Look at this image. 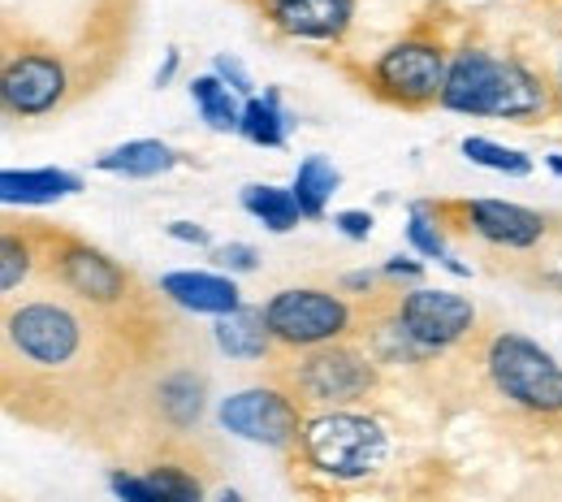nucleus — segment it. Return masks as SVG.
Segmentation results:
<instances>
[{
	"label": "nucleus",
	"instance_id": "obj_16",
	"mask_svg": "<svg viewBox=\"0 0 562 502\" xmlns=\"http://www.w3.org/2000/svg\"><path fill=\"white\" fill-rule=\"evenodd\" d=\"M212 338L216 347L225 352L229 359H243V364H256V359H269L278 338L265 321V308H234L225 316H216L212 325Z\"/></svg>",
	"mask_w": 562,
	"mask_h": 502
},
{
	"label": "nucleus",
	"instance_id": "obj_19",
	"mask_svg": "<svg viewBox=\"0 0 562 502\" xmlns=\"http://www.w3.org/2000/svg\"><path fill=\"white\" fill-rule=\"evenodd\" d=\"M338 187H342V174H338V165H334L329 156H321V152L303 156L299 169H294V182H290V191H294V200H299V209H303L307 221H321V216H325L329 200L338 196Z\"/></svg>",
	"mask_w": 562,
	"mask_h": 502
},
{
	"label": "nucleus",
	"instance_id": "obj_35",
	"mask_svg": "<svg viewBox=\"0 0 562 502\" xmlns=\"http://www.w3.org/2000/svg\"><path fill=\"white\" fill-rule=\"evenodd\" d=\"M347 287H351V290H372V274H351V278H347Z\"/></svg>",
	"mask_w": 562,
	"mask_h": 502
},
{
	"label": "nucleus",
	"instance_id": "obj_10",
	"mask_svg": "<svg viewBox=\"0 0 562 502\" xmlns=\"http://www.w3.org/2000/svg\"><path fill=\"white\" fill-rule=\"evenodd\" d=\"M446 230H463L497 252H528L550 234V221L537 209L506 204V200H454V204H428Z\"/></svg>",
	"mask_w": 562,
	"mask_h": 502
},
{
	"label": "nucleus",
	"instance_id": "obj_26",
	"mask_svg": "<svg viewBox=\"0 0 562 502\" xmlns=\"http://www.w3.org/2000/svg\"><path fill=\"white\" fill-rule=\"evenodd\" d=\"M459 152L472 160V165H481V169H493V174H506V178H528L532 174V156H524V152H515V147H502L493 144V140H481V135H468Z\"/></svg>",
	"mask_w": 562,
	"mask_h": 502
},
{
	"label": "nucleus",
	"instance_id": "obj_7",
	"mask_svg": "<svg viewBox=\"0 0 562 502\" xmlns=\"http://www.w3.org/2000/svg\"><path fill=\"white\" fill-rule=\"evenodd\" d=\"M265 321H269L281 352H303V347H321V343H338V338L359 334L351 303L321 287L278 290L265 303Z\"/></svg>",
	"mask_w": 562,
	"mask_h": 502
},
{
	"label": "nucleus",
	"instance_id": "obj_9",
	"mask_svg": "<svg viewBox=\"0 0 562 502\" xmlns=\"http://www.w3.org/2000/svg\"><path fill=\"white\" fill-rule=\"evenodd\" d=\"M66 96H70V62L57 48L31 44L4 57L0 100L9 118H48L66 104Z\"/></svg>",
	"mask_w": 562,
	"mask_h": 502
},
{
	"label": "nucleus",
	"instance_id": "obj_31",
	"mask_svg": "<svg viewBox=\"0 0 562 502\" xmlns=\"http://www.w3.org/2000/svg\"><path fill=\"white\" fill-rule=\"evenodd\" d=\"M334 225H338V230H342L347 238H355V243H363V238L372 234V225H376V221H372V213H359V209H347V213L334 216Z\"/></svg>",
	"mask_w": 562,
	"mask_h": 502
},
{
	"label": "nucleus",
	"instance_id": "obj_37",
	"mask_svg": "<svg viewBox=\"0 0 562 502\" xmlns=\"http://www.w3.org/2000/svg\"><path fill=\"white\" fill-rule=\"evenodd\" d=\"M546 165H550V174H554V178H562V156H559V152H554V156H546Z\"/></svg>",
	"mask_w": 562,
	"mask_h": 502
},
{
	"label": "nucleus",
	"instance_id": "obj_27",
	"mask_svg": "<svg viewBox=\"0 0 562 502\" xmlns=\"http://www.w3.org/2000/svg\"><path fill=\"white\" fill-rule=\"evenodd\" d=\"M147 477H151V486H156L160 502L204 499V486H200V481H195L187 468H178V464H156V468H147Z\"/></svg>",
	"mask_w": 562,
	"mask_h": 502
},
{
	"label": "nucleus",
	"instance_id": "obj_34",
	"mask_svg": "<svg viewBox=\"0 0 562 502\" xmlns=\"http://www.w3.org/2000/svg\"><path fill=\"white\" fill-rule=\"evenodd\" d=\"M173 70H178V48H169V62H165V70H156V87H165V82L173 78Z\"/></svg>",
	"mask_w": 562,
	"mask_h": 502
},
{
	"label": "nucleus",
	"instance_id": "obj_14",
	"mask_svg": "<svg viewBox=\"0 0 562 502\" xmlns=\"http://www.w3.org/2000/svg\"><path fill=\"white\" fill-rule=\"evenodd\" d=\"M359 0H281L269 9V22L290 40L338 44L347 40Z\"/></svg>",
	"mask_w": 562,
	"mask_h": 502
},
{
	"label": "nucleus",
	"instance_id": "obj_21",
	"mask_svg": "<svg viewBox=\"0 0 562 502\" xmlns=\"http://www.w3.org/2000/svg\"><path fill=\"white\" fill-rule=\"evenodd\" d=\"M238 135L256 147H285V135H290V118L281 109V91L269 87L265 96H247L243 104V126Z\"/></svg>",
	"mask_w": 562,
	"mask_h": 502
},
{
	"label": "nucleus",
	"instance_id": "obj_38",
	"mask_svg": "<svg viewBox=\"0 0 562 502\" xmlns=\"http://www.w3.org/2000/svg\"><path fill=\"white\" fill-rule=\"evenodd\" d=\"M260 4H269V9H273V4H281V0H260Z\"/></svg>",
	"mask_w": 562,
	"mask_h": 502
},
{
	"label": "nucleus",
	"instance_id": "obj_29",
	"mask_svg": "<svg viewBox=\"0 0 562 502\" xmlns=\"http://www.w3.org/2000/svg\"><path fill=\"white\" fill-rule=\"evenodd\" d=\"M109 490L126 502H160V494H156V486H151L147 472H139V477H135V472H113V477H109Z\"/></svg>",
	"mask_w": 562,
	"mask_h": 502
},
{
	"label": "nucleus",
	"instance_id": "obj_5",
	"mask_svg": "<svg viewBox=\"0 0 562 502\" xmlns=\"http://www.w3.org/2000/svg\"><path fill=\"white\" fill-rule=\"evenodd\" d=\"M450 74V53L441 40L432 35H407L398 44H390L372 66H368V87L376 100L420 113L441 104V87Z\"/></svg>",
	"mask_w": 562,
	"mask_h": 502
},
{
	"label": "nucleus",
	"instance_id": "obj_36",
	"mask_svg": "<svg viewBox=\"0 0 562 502\" xmlns=\"http://www.w3.org/2000/svg\"><path fill=\"white\" fill-rule=\"evenodd\" d=\"M554 96H559V118H562V53H559V70H554Z\"/></svg>",
	"mask_w": 562,
	"mask_h": 502
},
{
	"label": "nucleus",
	"instance_id": "obj_32",
	"mask_svg": "<svg viewBox=\"0 0 562 502\" xmlns=\"http://www.w3.org/2000/svg\"><path fill=\"white\" fill-rule=\"evenodd\" d=\"M169 238L191 243V247H212L209 230H204V225H195V221H173V225H169Z\"/></svg>",
	"mask_w": 562,
	"mask_h": 502
},
{
	"label": "nucleus",
	"instance_id": "obj_8",
	"mask_svg": "<svg viewBox=\"0 0 562 502\" xmlns=\"http://www.w3.org/2000/svg\"><path fill=\"white\" fill-rule=\"evenodd\" d=\"M216 421L234 437H247L256 446L294 450L307 416H303V403L281 381H273V386H251V390H238V394L221 399Z\"/></svg>",
	"mask_w": 562,
	"mask_h": 502
},
{
	"label": "nucleus",
	"instance_id": "obj_13",
	"mask_svg": "<svg viewBox=\"0 0 562 502\" xmlns=\"http://www.w3.org/2000/svg\"><path fill=\"white\" fill-rule=\"evenodd\" d=\"M493 118L515 122V126H537L546 118H559V96H554V78L532 70L519 57H502V78H497V100H493Z\"/></svg>",
	"mask_w": 562,
	"mask_h": 502
},
{
	"label": "nucleus",
	"instance_id": "obj_1",
	"mask_svg": "<svg viewBox=\"0 0 562 502\" xmlns=\"http://www.w3.org/2000/svg\"><path fill=\"white\" fill-rule=\"evenodd\" d=\"M307 472L334 481V486H355L368 481L385 468L390 459V433L381 421L351 412V408H325L303 421V433L290 450Z\"/></svg>",
	"mask_w": 562,
	"mask_h": 502
},
{
	"label": "nucleus",
	"instance_id": "obj_24",
	"mask_svg": "<svg viewBox=\"0 0 562 502\" xmlns=\"http://www.w3.org/2000/svg\"><path fill=\"white\" fill-rule=\"evenodd\" d=\"M407 243L420 252L424 260H437L441 269H450L454 278H468V274H472L468 265H459V260L450 256V247H446V225L437 221V213H432L428 204H412V216H407Z\"/></svg>",
	"mask_w": 562,
	"mask_h": 502
},
{
	"label": "nucleus",
	"instance_id": "obj_6",
	"mask_svg": "<svg viewBox=\"0 0 562 502\" xmlns=\"http://www.w3.org/2000/svg\"><path fill=\"white\" fill-rule=\"evenodd\" d=\"M35 234H40V252H44L53 282L66 294H74L78 303H87L95 312H117L131 303L135 278L113 256H104L100 247L70 238V234H53V230H35Z\"/></svg>",
	"mask_w": 562,
	"mask_h": 502
},
{
	"label": "nucleus",
	"instance_id": "obj_15",
	"mask_svg": "<svg viewBox=\"0 0 562 502\" xmlns=\"http://www.w3.org/2000/svg\"><path fill=\"white\" fill-rule=\"evenodd\" d=\"M160 294L173 299L178 308L204 312V316H225V312L243 308V294L234 287V278H225L221 269H216V274H191V269L165 274V278H160Z\"/></svg>",
	"mask_w": 562,
	"mask_h": 502
},
{
	"label": "nucleus",
	"instance_id": "obj_11",
	"mask_svg": "<svg viewBox=\"0 0 562 502\" xmlns=\"http://www.w3.org/2000/svg\"><path fill=\"white\" fill-rule=\"evenodd\" d=\"M394 312H398V321L407 325V334L420 343L428 356H441V352L459 347V343L476 330V308H472V299H463V294L441 290V287L403 290V294L394 299Z\"/></svg>",
	"mask_w": 562,
	"mask_h": 502
},
{
	"label": "nucleus",
	"instance_id": "obj_2",
	"mask_svg": "<svg viewBox=\"0 0 562 502\" xmlns=\"http://www.w3.org/2000/svg\"><path fill=\"white\" fill-rule=\"evenodd\" d=\"M303 408H355L368 394H376L381 386V359L363 347H355L351 338L338 343H321V347H303L294 359H285V368L273 372Z\"/></svg>",
	"mask_w": 562,
	"mask_h": 502
},
{
	"label": "nucleus",
	"instance_id": "obj_3",
	"mask_svg": "<svg viewBox=\"0 0 562 502\" xmlns=\"http://www.w3.org/2000/svg\"><path fill=\"white\" fill-rule=\"evenodd\" d=\"M485 377L490 386L519 412L559 421L562 416V364L541 343L515 330H497L485 343Z\"/></svg>",
	"mask_w": 562,
	"mask_h": 502
},
{
	"label": "nucleus",
	"instance_id": "obj_22",
	"mask_svg": "<svg viewBox=\"0 0 562 502\" xmlns=\"http://www.w3.org/2000/svg\"><path fill=\"white\" fill-rule=\"evenodd\" d=\"M238 200H243L247 213L256 216L265 230H273V234H290V230L303 221V209H299L294 191L273 187V182H247Z\"/></svg>",
	"mask_w": 562,
	"mask_h": 502
},
{
	"label": "nucleus",
	"instance_id": "obj_17",
	"mask_svg": "<svg viewBox=\"0 0 562 502\" xmlns=\"http://www.w3.org/2000/svg\"><path fill=\"white\" fill-rule=\"evenodd\" d=\"M178 165H182V152H173L160 140H131V144H117L95 156V169L117 174V178H160Z\"/></svg>",
	"mask_w": 562,
	"mask_h": 502
},
{
	"label": "nucleus",
	"instance_id": "obj_12",
	"mask_svg": "<svg viewBox=\"0 0 562 502\" xmlns=\"http://www.w3.org/2000/svg\"><path fill=\"white\" fill-rule=\"evenodd\" d=\"M497 78H502V57L490 48H459L450 53V74L441 87V109L463 113V118H493L497 100Z\"/></svg>",
	"mask_w": 562,
	"mask_h": 502
},
{
	"label": "nucleus",
	"instance_id": "obj_4",
	"mask_svg": "<svg viewBox=\"0 0 562 502\" xmlns=\"http://www.w3.org/2000/svg\"><path fill=\"white\" fill-rule=\"evenodd\" d=\"M4 347L35 372H66L87 352V321L70 303L35 299L4 316Z\"/></svg>",
	"mask_w": 562,
	"mask_h": 502
},
{
	"label": "nucleus",
	"instance_id": "obj_23",
	"mask_svg": "<svg viewBox=\"0 0 562 502\" xmlns=\"http://www.w3.org/2000/svg\"><path fill=\"white\" fill-rule=\"evenodd\" d=\"M156 408L173 430H191L200 421V412H204V381L195 372H187V368L169 372L160 381V390H156Z\"/></svg>",
	"mask_w": 562,
	"mask_h": 502
},
{
	"label": "nucleus",
	"instance_id": "obj_25",
	"mask_svg": "<svg viewBox=\"0 0 562 502\" xmlns=\"http://www.w3.org/2000/svg\"><path fill=\"white\" fill-rule=\"evenodd\" d=\"M35 260H44L40 234L35 230H4V238H0V290L9 294V290L22 287L35 269Z\"/></svg>",
	"mask_w": 562,
	"mask_h": 502
},
{
	"label": "nucleus",
	"instance_id": "obj_20",
	"mask_svg": "<svg viewBox=\"0 0 562 502\" xmlns=\"http://www.w3.org/2000/svg\"><path fill=\"white\" fill-rule=\"evenodd\" d=\"M191 100H195V109H200V118H204L209 131H216V135H238V126H243L238 91L216 70L191 78Z\"/></svg>",
	"mask_w": 562,
	"mask_h": 502
},
{
	"label": "nucleus",
	"instance_id": "obj_18",
	"mask_svg": "<svg viewBox=\"0 0 562 502\" xmlns=\"http://www.w3.org/2000/svg\"><path fill=\"white\" fill-rule=\"evenodd\" d=\"M78 191H82V178L66 169H4L0 174L4 204H57Z\"/></svg>",
	"mask_w": 562,
	"mask_h": 502
},
{
	"label": "nucleus",
	"instance_id": "obj_28",
	"mask_svg": "<svg viewBox=\"0 0 562 502\" xmlns=\"http://www.w3.org/2000/svg\"><path fill=\"white\" fill-rule=\"evenodd\" d=\"M256 260H260V252L251 243H221V247H212V265L221 274H251Z\"/></svg>",
	"mask_w": 562,
	"mask_h": 502
},
{
	"label": "nucleus",
	"instance_id": "obj_30",
	"mask_svg": "<svg viewBox=\"0 0 562 502\" xmlns=\"http://www.w3.org/2000/svg\"><path fill=\"white\" fill-rule=\"evenodd\" d=\"M212 70L221 74L238 96H256V82H251V74H247V66L234 57V53H216L212 57Z\"/></svg>",
	"mask_w": 562,
	"mask_h": 502
},
{
	"label": "nucleus",
	"instance_id": "obj_33",
	"mask_svg": "<svg viewBox=\"0 0 562 502\" xmlns=\"http://www.w3.org/2000/svg\"><path fill=\"white\" fill-rule=\"evenodd\" d=\"M424 265H416V260H403V256H394L390 265H385V278H420Z\"/></svg>",
	"mask_w": 562,
	"mask_h": 502
}]
</instances>
